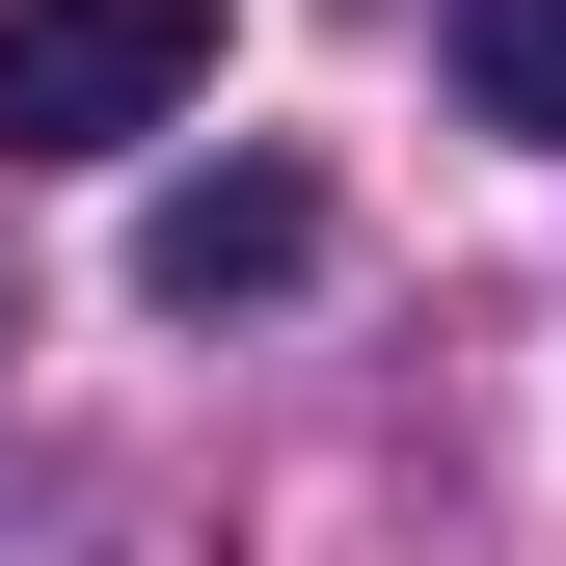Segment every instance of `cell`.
I'll return each instance as SVG.
<instances>
[{"label": "cell", "instance_id": "2", "mask_svg": "<svg viewBox=\"0 0 566 566\" xmlns=\"http://www.w3.org/2000/svg\"><path fill=\"white\" fill-rule=\"evenodd\" d=\"M297 270H324V189H297V163H189L163 217H135V297H163V324H217V297H297Z\"/></svg>", "mask_w": 566, "mask_h": 566}, {"label": "cell", "instance_id": "3", "mask_svg": "<svg viewBox=\"0 0 566 566\" xmlns=\"http://www.w3.org/2000/svg\"><path fill=\"white\" fill-rule=\"evenodd\" d=\"M459 82L513 108V135H566V0H459Z\"/></svg>", "mask_w": 566, "mask_h": 566}, {"label": "cell", "instance_id": "1", "mask_svg": "<svg viewBox=\"0 0 566 566\" xmlns=\"http://www.w3.org/2000/svg\"><path fill=\"white\" fill-rule=\"evenodd\" d=\"M163 108H217V0H0V163H108Z\"/></svg>", "mask_w": 566, "mask_h": 566}]
</instances>
